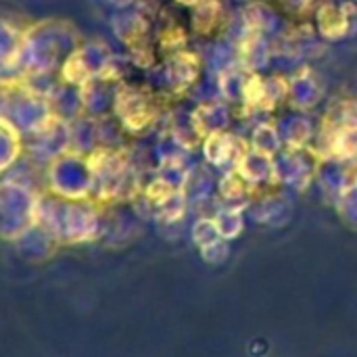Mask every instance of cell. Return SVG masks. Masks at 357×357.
<instances>
[{"instance_id":"6da1fadb","label":"cell","mask_w":357,"mask_h":357,"mask_svg":"<svg viewBox=\"0 0 357 357\" xmlns=\"http://www.w3.org/2000/svg\"><path fill=\"white\" fill-rule=\"evenodd\" d=\"M318 23H320V31L326 36V38H341L345 31H347V17L335 8V6H324L320 10V17H318Z\"/></svg>"},{"instance_id":"7a4b0ae2","label":"cell","mask_w":357,"mask_h":357,"mask_svg":"<svg viewBox=\"0 0 357 357\" xmlns=\"http://www.w3.org/2000/svg\"><path fill=\"white\" fill-rule=\"evenodd\" d=\"M245 98L249 102H259L264 98V84L259 77H253L247 86H245Z\"/></svg>"},{"instance_id":"3957f363","label":"cell","mask_w":357,"mask_h":357,"mask_svg":"<svg viewBox=\"0 0 357 357\" xmlns=\"http://www.w3.org/2000/svg\"><path fill=\"white\" fill-rule=\"evenodd\" d=\"M178 2H182V4H192L195 0H178Z\"/></svg>"}]
</instances>
